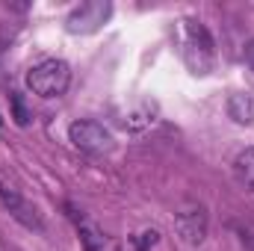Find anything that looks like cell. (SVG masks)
I'll return each mask as SVG.
<instances>
[{"instance_id":"obj_3","label":"cell","mask_w":254,"mask_h":251,"mask_svg":"<svg viewBox=\"0 0 254 251\" xmlns=\"http://www.w3.org/2000/svg\"><path fill=\"white\" fill-rule=\"evenodd\" d=\"M68 139L77 151H86V154H110L113 151V133L101 122H92V119H80L68 127Z\"/></svg>"},{"instance_id":"obj_2","label":"cell","mask_w":254,"mask_h":251,"mask_svg":"<svg viewBox=\"0 0 254 251\" xmlns=\"http://www.w3.org/2000/svg\"><path fill=\"white\" fill-rule=\"evenodd\" d=\"M71 83V68L65 60H42L27 71V89L39 98H60Z\"/></svg>"},{"instance_id":"obj_9","label":"cell","mask_w":254,"mask_h":251,"mask_svg":"<svg viewBox=\"0 0 254 251\" xmlns=\"http://www.w3.org/2000/svg\"><path fill=\"white\" fill-rule=\"evenodd\" d=\"M234 175H237V181L249 189V192H254V148H246V151L237 154Z\"/></svg>"},{"instance_id":"obj_12","label":"cell","mask_w":254,"mask_h":251,"mask_svg":"<svg viewBox=\"0 0 254 251\" xmlns=\"http://www.w3.org/2000/svg\"><path fill=\"white\" fill-rule=\"evenodd\" d=\"M246 63L252 65V71H254V39L246 45Z\"/></svg>"},{"instance_id":"obj_8","label":"cell","mask_w":254,"mask_h":251,"mask_svg":"<svg viewBox=\"0 0 254 251\" xmlns=\"http://www.w3.org/2000/svg\"><path fill=\"white\" fill-rule=\"evenodd\" d=\"M228 116L237 125H254V95L252 92H237L228 98Z\"/></svg>"},{"instance_id":"obj_1","label":"cell","mask_w":254,"mask_h":251,"mask_svg":"<svg viewBox=\"0 0 254 251\" xmlns=\"http://www.w3.org/2000/svg\"><path fill=\"white\" fill-rule=\"evenodd\" d=\"M184 24V60L190 65L192 74H207L213 68L216 51H213V36L207 33V27L195 18L181 21Z\"/></svg>"},{"instance_id":"obj_5","label":"cell","mask_w":254,"mask_h":251,"mask_svg":"<svg viewBox=\"0 0 254 251\" xmlns=\"http://www.w3.org/2000/svg\"><path fill=\"white\" fill-rule=\"evenodd\" d=\"M207 207L198 204V201H187L181 204V210L175 213V228H178V237L187 243V246H201L207 240Z\"/></svg>"},{"instance_id":"obj_4","label":"cell","mask_w":254,"mask_h":251,"mask_svg":"<svg viewBox=\"0 0 254 251\" xmlns=\"http://www.w3.org/2000/svg\"><path fill=\"white\" fill-rule=\"evenodd\" d=\"M110 15H113L110 0H86L65 18V30L74 33V36H89V33L101 30Z\"/></svg>"},{"instance_id":"obj_7","label":"cell","mask_w":254,"mask_h":251,"mask_svg":"<svg viewBox=\"0 0 254 251\" xmlns=\"http://www.w3.org/2000/svg\"><path fill=\"white\" fill-rule=\"evenodd\" d=\"M0 201H3V207H6L24 228H30V231H42V228H45L42 219H39V210H36L15 187H9V184H3V181H0Z\"/></svg>"},{"instance_id":"obj_11","label":"cell","mask_w":254,"mask_h":251,"mask_svg":"<svg viewBox=\"0 0 254 251\" xmlns=\"http://www.w3.org/2000/svg\"><path fill=\"white\" fill-rule=\"evenodd\" d=\"M160 240V234L157 231H145V234H139L136 237V246H139V251H148V246H154Z\"/></svg>"},{"instance_id":"obj_10","label":"cell","mask_w":254,"mask_h":251,"mask_svg":"<svg viewBox=\"0 0 254 251\" xmlns=\"http://www.w3.org/2000/svg\"><path fill=\"white\" fill-rule=\"evenodd\" d=\"M9 107H12V119L18 127H27L30 125V110L24 104V95L21 92H9Z\"/></svg>"},{"instance_id":"obj_6","label":"cell","mask_w":254,"mask_h":251,"mask_svg":"<svg viewBox=\"0 0 254 251\" xmlns=\"http://www.w3.org/2000/svg\"><path fill=\"white\" fill-rule=\"evenodd\" d=\"M68 216H71V222H74V228H77V234H80L83 251H122L113 237H107V234H104L89 216H83L74 204H68Z\"/></svg>"}]
</instances>
